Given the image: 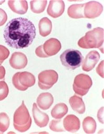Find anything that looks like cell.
<instances>
[{"label": "cell", "mask_w": 104, "mask_h": 134, "mask_svg": "<svg viewBox=\"0 0 104 134\" xmlns=\"http://www.w3.org/2000/svg\"><path fill=\"white\" fill-rule=\"evenodd\" d=\"M35 35L34 24L23 17L11 19L4 31L5 42L12 48L17 49L29 47L33 43Z\"/></svg>", "instance_id": "cell-1"}, {"label": "cell", "mask_w": 104, "mask_h": 134, "mask_svg": "<svg viewBox=\"0 0 104 134\" xmlns=\"http://www.w3.org/2000/svg\"><path fill=\"white\" fill-rule=\"evenodd\" d=\"M103 29L97 27L85 33L78 42L79 47L85 49L100 48L103 44Z\"/></svg>", "instance_id": "cell-2"}, {"label": "cell", "mask_w": 104, "mask_h": 134, "mask_svg": "<svg viewBox=\"0 0 104 134\" xmlns=\"http://www.w3.org/2000/svg\"><path fill=\"white\" fill-rule=\"evenodd\" d=\"M32 120L30 116L28 109L26 107L24 102L16 109L13 115V126L17 131L21 133L26 132L30 129Z\"/></svg>", "instance_id": "cell-3"}, {"label": "cell", "mask_w": 104, "mask_h": 134, "mask_svg": "<svg viewBox=\"0 0 104 134\" xmlns=\"http://www.w3.org/2000/svg\"><path fill=\"white\" fill-rule=\"evenodd\" d=\"M60 59L65 69L74 71L81 66L83 61V56L79 51L67 49L60 55Z\"/></svg>", "instance_id": "cell-4"}, {"label": "cell", "mask_w": 104, "mask_h": 134, "mask_svg": "<svg viewBox=\"0 0 104 134\" xmlns=\"http://www.w3.org/2000/svg\"><path fill=\"white\" fill-rule=\"evenodd\" d=\"M92 86V80L87 74H79L75 77L73 84L74 91L76 95L85 96Z\"/></svg>", "instance_id": "cell-5"}, {"label": "cell", "mask_w": 104, "mask_h": 134, "mask_svg": "<svg viewBox=\"0 0 104 134\" xmlns=\"http://www.w3.org/2000/svg\"><path fill=\"white\" fill-rule=\"evenodd\" d=\"M58 75L54 70H45L39 73L38 86L42 90H48L57 82Z\"/></svg>", "instance_id": "cell-6"}, {"label": "cell", "mask_w": 104, "mask_h": 134, "mask_svg": "<svg viewBox=\"0 0 104 134\" xmlns=\"http://www.w3.org/2000/svg\"><path fill=\"white\" fill-rule=\"evenodd\" d=\"M103 7L102 4L99 2L95 1L87 2L84 4V8H83V14L85 18L88 19H95L99 17L101 14L102 13Z\"/></svg>", "instance_id": "cell-7"}, {"label": "cell", "mask_w": 104, "mask_h": 134, "mask_svg": "<svg viewBox=\"0 0 104 134\" xmlns=\"http://www.w3.org/2000/svg\"><path fill=\"white\" fill-rule=\"evenodd\" d=\"M100 54L96 51H92L87 54L85 59H83L82 69L83 71L88 72L92 71L95 67L96 64L100 60Z\"/></svg>", "instance_id": "cell-8"}, {"label": "cell", "mask_w": 104, "mask_h": 134, "mask_svg": "<svg viewBox=\"0 0 104 134\" xmlns=\"http://www.w3.org/2000/svg\"><path fill=\"white\" fill-rule=\"evenodd\" d=\"M65 10V3L61 0L50 1L47 8V14L53 18H58L61 16Z\"/></svg>", "instance_id": "cell-9"}, {"label": "cell", "mask_w": 104, "mask_h": 134, "mask_svg": "<svg viewBox=\"0 0 104 134\" xmlns=\"http://www.w3.org/2000/svg\"><path fill=\"white\" fill-rule=\"evenodd\" d=\"M61 48V43L56 38L49 39L43 44V50L48 57L56 55L60 51Z\"/></svg>", "instance_id": "cell-10"}, {"label": "cell", "mask_w": 104, "mask_h": 134, "mask_svg": "<svg viewBox=\"0 0 104 134\" xmlns=\"http://www.w3.org/2000/svg\"><path fill=\"white\" fill-rule=\"evenodd\" d=\"M32 113H33L35 122L37 126H38L40 128H43L48 125V122H49V118L48 115L46 113L40 111L37 104L33 103Z\"/></svg>", "instance_id": "cell-11"}, {"label": "cell", "mask_w": 104, "mask_h": 134, "mask_svg": "<svg viewBox=\"0 0 104 134\" xmlns=\"http://www.w3.org/2000/svg\"><path fill=\"white\" fill-rule=\"evenodd\" d=\"M28 63L27 56L21 52H15L12 54L9 59V64L15 69H22L25 68Z\"/></svg>", "instance_id": "cell-12"}, {"label": "cell", "mask_w": 104, "mask_h": 134, "mask_svg": "<svg viewBox=\"0 0 104 134\" xmlns=\"http://www.w3.org/2000/svg\"><path fill=\"white\" fill-rule=\"evenodd\" d=\"M63 124L65 130L70 133H76L80 129L81 123L79 118L75 115H68L64 118Z\"/></svg>", "instance_id": "cell-13"}, {"label": "cell", "mask_w": 104, "mask_h": 134, "mask_svg": "<svg viewBox=\"0 0 104 134\" xmlns=\"http://www.w3.org/2000/svg\"><path fill=\"white\" fill-rule=\"evenodd\" d=\"M37 105L43 110H47L54 103V98L50 93H43L37 98Z\"/></svg>", "instance_id": "cell-14"}, {"label": "cell", "mask_w": 104, "mask_h": 134, "mask_svg": "<svg viewBox=\"0 0 104 134\" xmlns=\"http://www.w3.org/2000/svg\"><path fill=\"white\" fill-rule=\"evenodd\" d=\"M8 5L12 11L19 15H24L28 10V3L25 0H10L8 2Z\"/></svg>", "instance_id": "cell-15"}, {"label": "cell", "mask_w": 104, "mask_h": 134, "mask_svg": "<svg viewBox=\"0 0 104 134\" xmlns=\"http://www.w3.org/2000/svg\"><path fill=\"white\" fill-rule=\"evenodd\" d=\"M69 104L74 111H75L79 114H83L85 111V103L81 97L77 96L76 94L71 96L69 98Z\"/></svg>", "instance_id": "cell-16"}, {"label": "cell", "mask_w": 104, "mask_h": 134, "mask_svg": "<svg viewBox=\"0 0 104 134\" xmlns=\"http://www.w3.org/2000/svg\"><path fill=\"white\" fill-rule=\"evenodd\" d=\"M18 80H19V83L27 89H28L29 87L33 86L35 83V76L32 73H29L28 71L19 72Z\"/></svg>", "instance_id": "cell-17"}, {"label": "cell", "mask_w": 104, "mask_h": 134, "mask_svg": "<svg viewBox=\"0 0 104 134\" xmlns=\"http://www.w3.org/2000/svg\"><path fill=\"white\" fill-rule=\"evenodd\" d=\"M38 29L39 33L41 36H48L52 30V23L50 19L47 17L42 18L39 21Z\"/></svg>", "instance_id": "cell-18"}, {"label": "cell", "mask_w": 104, "mask_h": 134, "mask_svg": "<svg viewBox=\"0 0 104 134\" xmlns=\"http://www.w3.org/2000/svg\"><path fill=\"white\" fill-rule=\"evenodd\" d=\"M83 8H84V4L71 5L67 10L68 15L69 17L73 19L85 18L83 14Z\"/></svg>", "instance_id": "cell-19"}, {"label": "cell", "mask_w": 104, "mask_h": 134, "mask_svg": "<svg viewBox=\"0 0 104 134\" xmlns=\"http://www.w3.org/2000/svg\"><path fill=\"white\" fill-rule=\"evenodd\" d=\"M68 107L65 103H58L51 110V116L55 119H62L67 113Z\"/></svg>", "instance_id": "cell-20"}, {"label": "cell", "mask_w": 104, "mask_h": 134, "mask_svg": "<svg viewBox=\"0 0 104 134\" xmlns=\"http://www.w3.org/2000/svg\"><path fill=\"white\" fill-rule=\"evenodd\" d=\"M83 129L86 133H94L96 129V123L95 119L90 116L85 118L83 122Z\"/></svg>", "instance_id": "cell-21"}, {"label": "cell", "mask_w": 104, "mask_h": 134, "mask_svg": "<svg viewBox=\"0 0 104 134\" xmlns=\"http://www.w3.org/2000/svg\"><path fill=\"white\" fill-rule=\"evenodd\" d=\"M47 1L46 0H42V1H38V0H33L30 2V7H31V11L34 13H41L44 12V9L46 8Z\"/></svg>", "instance_id": "cell-22"}, {"label": "cell", "mask_w": 104, "mask_h": 134, "mask_svg": "<svg viewBox=\"0 0 104 134\" xmlns=\"http://www.w3.org/2000/svg\"><path fill=\"white\" fill-rule=\"evenodd\" d=\"M10 119L6 113H0V131L3 133L9 127Z\"/></svg>", "instance_id": "cell-23"}, {"label": "cell", "mask_w": 104, "mask_h": 134, "mask_svg": "<svg viewBox=\"0 0 104 134\" xmlns=\"http://www.w3.org/2000/svg\"><path fill=\"white\" fill-rule=\"evenodd\" d=\"M49 128L51 131L55 132H63L65 131L63 124L61 119L53 120L49 124Z\"/></svg>", "instance_id": "cell-24"}, {"label": "cell", "mask_w": 104, "mask_h": 134, "mask_svg": "<svg viewBox=\"0 0 104 134\" xmlns=\"http://www.w3.org/2000/svg\"><path fill=\"white\" fill-rule=\"evenodd\" d=\"M8 86L4 80L0 81V101L4 100L8 95Z\"/></svg>", "instance_id": "cell-25"}, {"label": "cell", "mask_w": 104, "mask_h": 134, "mask_svg": "<svg viewBox=\"0 0 104 134\" xmlns=\"http://www.w3.org/2000/svg\"><path fill=\"white\" fill-rule=\"evenodd\" d=\"M10 52L6 46L0 44V66L6 59L8 58Z\"/></svg>", "instance_id": "cell-26"}, {"label": "cell", "mask_w": 104, "mask_h": 134, "mask_svg": "<svg viewBox=\"0 0 104 134\" xmlns=\"http://www.w3.org/2000/svg\"><path fill=\"white\" fill-rule=\"evenodd\" d=\"M18 75H19V72L18 73H16L15 75L13 77V79H12V82H13V86L17 88V90L22 91H24L27 90L25 87H24L19 82V80H18Z\"/></svg>", "instance_id": "cell-27"}, {"label": "cell", "mask_w": 104, "mask_h": 134, "mask_svg": "<svg viewBox=\"0 0 104 134\" xmlns=\"http://www.w3.org/2000/svg\"><path fill=\"white\" fill-rule=\"evenodd\" d=\"M35 54H36V55L38 57H39V58H49L48 56L45 54L44 50H43V45H40L38 47H37V48L35 49Z\"/></svg>", "instance_id": "cell-28"}, {"label": "cell", "mask_w": 104, "mask_h": 134, "mask_svg": "<svg viewBox=\"0 0 104 134\" xmlns=\"http://www.w3.org/2000/svg\"><path fill=\"white\" fill-rule=\"evenodd\" d=\"M7 20V15L4 10L0 8V26L4 25Z\"/></svg>", "instance_id": "cell-29"}, {"label": "cell", "mask_w": 104, "mask_h": 134, "mask_svg": "<svg viewBox=\"0 0 104 134\" xmlns=\"http://www.w3.org/2000/svg\"><path fill=\"white\" fill-rule=\"evenodd\" d=\"M103 62L101 61V62L98 64V67L96 68V72L102 78L103 77Z\"/></svg>", "instance_id": "cell-30"}, {"label": "cell", "mask_w": 104, "mask_h": 134, "mask_svg": "<svg viewBox=\"0 0 104 134\" xmlns=\"http://www.w3.org/2000/svg\"><path fill=\"white\" fill-rule=\"evenodd\" d=\"M98 120L101 124L103 123V107H101V109L98 110Z\"/></svg>", "instance_id": "cell-31"}, {"label": "cell", "mask_w": 104, "mask_h": 134, "mask_svg": "<svg viewBox=\"0 0 104 134\" xmlns=\"http://www.w3.org/2000/svg\"><path fill=\"white\" fill-rule=\"evenodd\" d=\"M6 75V70L5 68L2 66H0V80H4V77Z\"/></svg>", "instance_id": "cell-32"}, {"label": "cell", "mask_w": 104, "mask_h": 134, "mask_svg": "<svg viewBox=\"0 0 104 134\" xmlns=\"http://www.w3.org/2000/svg\"><path fill=\"white\" fill-rule=\"evenodd\" d=\"M8 133H14V132H11H11H8Z\"/></svg>", "instance_id": "cell-33"}, {"label": "cell", "mask_w": 104, "mask_h": 134, "mask_svg": "<svg viewBox=\"0 0 104 134\" xmlns=\"http://www.w3.org/2000/svg\"><path fill=\"white\" fill-rule=\"evenodd\" d=\"M2 3H4V1H2V2H0V4H2Z\"/></svg>", "instance_id": "cell-34"}, {"label": "cell", "mask_w": 104, "mask_h": 134, "mask_svg": "<svg viewBox=\"0 0 104 134\" xmlns=\"http://www.w3.org/2000/svg\"><path fill=\"white\" fill-rule=\"evenodd\" d=\"M0 133H2V132H1V131H0Z\"/></svg>", "instance_id": "cell-35"}]
</instances>
